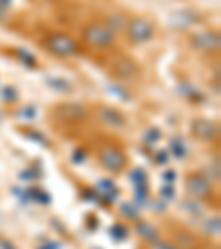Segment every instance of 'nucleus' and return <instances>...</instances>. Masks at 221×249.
<instances>
[{
    "instance_id": "obj_6",
    "label": "nucleus",
    "mask_w": 221,
    "mask_h": 249,
    "mask_svg": "<svg viewBox=\"0 0 221 249\" xmlns=\"http://www.w3.org/2000/svg\"><path fill=\"white\" fill-rule=\"evenodd\" d=\"M188 188H190V190H195V192H203V190H206V185H203L201 181H190Z\"/></svg>"
},
{
    "instance_id": "obj_2",
    "label": "nucleus",
    "mask_w": 221,
    "mask_h": 249,
    "mask_svg": "<svg viewBox=\"0 0 221 249\" xmlns=\"http://www.w3.org/2000/svg\"><path fill=\"white\" fill-rule=\"evenodd\" d=\"M49 49H51L56 55L66 57V55H71V53H76V42H73V38H69V36H53V38L49 40Z\"/></svg>"
},
{
    "instance_id": "obj_3",
    "label": "nucleus",
    "mask_w": 221,
    "mask_h": 249,
    "mask_svg": "<svg viewBox=\"0 0 221 249\" xmlns=\"http://www.w3.org/2000/svg\"><path fill=\"white\" fill-rule=\"evenodd\" d=\"M111 31L106 27H100V24H93V27L86 29V42L95 44V47H104V44H111Z\"/></svg>"
},
{
    "instance_id": "obj_1",
    "label": "nucleus",
    "mask_w": 221,
    "mask_h": 249,
    "mask_svg": "<svg viewBox=\"0 0 221 249\" xmlns=\"http://www.w3.org/2000/svg\"><path fill=\"white\" fill-rule=\"evenodd\" d=\"M128 38L133 42H146V40L153 38V24L146 18H135L128 27Z\"/></svg>"
},
{
    "instance_id": "obj_5",
    "label": "nucleus",
    "mask_w": 221,
    "mask_h": 249,
    "mask_svg": "<svg viewBox=\"0 0 221 249\" xmlns=\"http://www.w3.org/2000/svg\"><path fill=\"white\" fill-rule=\"evenodd\" d=\"M102 117L106 124H111L113 128H122L124 126V117L122 115H118L115 110H102Z\"/></svg>"
},
{
    "instance_id": "obj_4",
    "label": "nucleus",
    "mask_w": 221,
    "mask_h": 249,
    "mask_svg": "<svg viewBox=\"0 0 221 249\" xmlns=\"http://www.w3.org/2000/svg\"><path fill=\"white\" fill-rule=\"evenodd\" d=\"M102 159H104L102 163L106 165V168H111V170H120L122 168V163H124V157L120 155L118 150H113V148H108V150L102 155Z\"/></svg>"
}]
</instances>
